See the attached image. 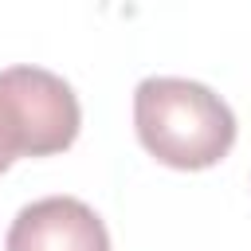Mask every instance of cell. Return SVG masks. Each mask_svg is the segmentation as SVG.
I'll list each match as a JSON object with an SVG mask.
<instances>
[{
	"mask_svg": "<svg viewBox=\"0 0 251 251\" xmlns=\"http://www.w3.org/2000/svg\"><path fill=\"white\" fill-rule=\"evenodd\" d=\"M8 165H12V157H8V153H4V149H0V173H4V169H8Z\"/></svg>",
	"mask_w": 251,
	"mask_h": 251,
	"instance_id": "277c9868",
	"label": "cell"
},
{
	"mask_svg": "<svg viewBox=\"0 0 251 251\" xmlns=\"http://www.w3.org/2000/svg\"><path fill=\"white\" fill-rule=\"evenodd\" d=\"M133 129L149 157L180 173L212 169L235 145L231 106L212 86L176 75H149L137 82Z\"/></svg>",
	"mask_w": 251,
	"mask_h": 251,
	"instance_id": "6da1fadb",
	"label": "cell"
},
{
	"mask_svg": "<svg viewBox=\"0 0 251 251\" xmlns=\"http://www.w3.org/2000/svg\"><path fill=\"white\" fill-rule=\"evenodd\" d=\"M4 251H110V231L86 200L43 196L16 212Z\"/></svg>",
	"mask_w": 251,
	"mask_h": 251,
	"instance_id": "3957f363",
	"label": "cell"
},
{
	"mask_svg": "<svg viewBox=\"0 0 251 251\" xmlns=\"http://www.w3.org/2000/svg\"><path fill=\"white\" fill-rule=\"evenodd\" d=\"M82 106L71 82L47 67L0 71V149L16 157H55L75 145Z\"/></svg>",
	"mask_w": 251,
	"mask_h": 251,
	"instance_id": "7a4b0ae2",
	"label": "cell"
}]
</instances>
